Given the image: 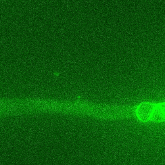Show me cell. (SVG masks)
Here are the masks:
<instances>
[{
    "instance_id": "1",
    "label": "cell",
    "mask_w": 165,
    "mask_h": 165,
    "mask_svg": "<svg viewBox=\"0 0 165 165\" xmlns=\"http://www.w3.org/2000/svg\"><path fill=\"white\" fill-rule=\"evenodd\" d=\"M157 105L145 102L140 104L137 109V114L138 118L143 122L151 120V116Z\"/></svg>"
},
{
    "instance_id": "2",
    "label": "cell",
    "mask_w": 165,
    "mask_h": 165,
    "mask_svg": "<svg viewBox=\"0 0 165 165\" xmlns=\"http://www.w3.org/2000/svg\"><path fill=\"white\" fill-rule=\"evenodd\" d=\"M164 103L157 105L151 116V120L157 122H161L164 121Z\"/></svg>"
}]
</instances>
